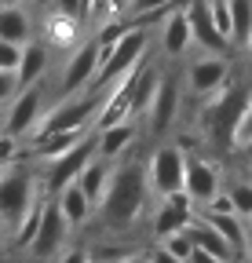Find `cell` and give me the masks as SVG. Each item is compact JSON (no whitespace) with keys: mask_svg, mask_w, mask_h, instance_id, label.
Instances as JSON below:
<instances>
[{"mask_svg":"<svg viewBox=\"0 0 252 263\" xmlns=\"http://www.w3.org/2000/svg\"><path fill=\"white\" fill-rule=\"evenodd\" d=\"M33 4H37V8H51V0H33Z\"/></svg>","mask_w":252,"mask_h":263,"instance_id":"46","label":"cell"},{"mask_svg":"<svg viewBox=\"0 0 252 263\" xmlns=\"http://www.w3.org/2000/svg\"><path fill=\"white\" fill-rule=\"evenodd\" d=\"M146 168L139 164H124V168H110V183H106V194L99 201V212H103V223L110 230H128L143 209H146Z\"/></svg>","mask_w":252,"mask_h":263,"instance_id":"1","label":"cell"},{"mask_svg":"<svg viewBox=\"0 0 252 263\" xmlns=\"http://www.w3.org/2000/svg\"><path fill=\"white\" fill-rule=\"evenodd\" d=\"M190 44H194V37H190L186 11H183V8H172V11L161 18V51L172 55V59H179V55H186V48H190Z\"/></svg>","mask_w":252,"mask_h":263,"instance_id":"17","label":"cell"},{"mask_svg":"<svg viewBox=\"0 0 252 263\" xmlns=\"http://www.w3.org/2000/svg\"><path fill=\"white\" fill-rule=\"evenodd\" d=\"M230 77V66L223 55H205L190 66V73H186V84H190L194 95H212L219 84Z\"/></svg>","mask_w":252,"mask_h":263,"instance_id":"15","label":"cell"},{"mask_svg":"<svg viewBox=\"0 0 252 263\" xmlns=\"http://www.w3.org/2000/svg\"><path fill=\"white\" fill-rule=\"evenodd\" d=\"M113 8H117V15H124V8H128V0H113Z\"/></svg>","mask_w":252,"mask_h":263,"instance_id":"45","label":"cell"},{"mask_svg":"<svg viewBox=\"0 0 252 263\" xmlns=\"http://www.w3.org/2000/svg\"><path fill=\"white\" fill-rule=\"evenodd\" d=\"M33 194H37V179L29 168H22V164H4L0 168V216L8 223H15L33 205Z\"/></svg>","mask_w":252,"mask_h":263,"instance_id":"5","label":"cell"},{"mask_svg":"<svg viewBox=\"0 0 252 263\" xmlns=\"http://www.w3.org/2000/svg\"><path fill=\"white\" fill-rule=\"evenodd\" d=\"M18 59H22V44L0 41V70H18Z\"/></svg>","mask_w":252,"mask_h":263,"instance_id":"32","label":"cell"},{"mask_svg":"<svg viewBox=\"0 0 252 263\" xmlns=\"http://www.w3.org/2000/svg\"><path fill=\"white\" fill-rule=\"evenodd\" d=\"M183 172H186V154L183 146H157L146 161V186L150 194L165 197L183 190Z\"/></svg>","mask_w":252,"mask_h":263,"instance_id":"6","label":"cell"},{"mask_svg":"<svg viewBox=\"0 0 252 263\" xmlns=\"http://www.w3.org/2000/svg\"><path fill=\"white\" fill-rule=\"evenodd\" d=\"M41 205H44V201H41ZM41 205H29V209L11 223V241H15L18 249H29V241H33L37 223H41Z\"/></svg>","mask_w":252,"mask_h":263,"instance_id":"27","label":"cell"},{"mask_svg":"<svg viewBox=\"0 0 252 263\" xmlns=\"http://www.w3.org/2000/svg\"><path fill=\"white\" fill-rule=\"evenodd\" d=\"M8 234H11V223H8L4 216H0V245H4V241H8Z\"/></svg>","mask_w":252,"mask_h":263,"instance_id":"44","label":"cell"},{"mask_svg":"<svg viewBox=\"0 0 252 263\" xmlns=\"http://www.w3.org/2000/svg\"><path fill=\"white\" fill-rule=\"evenodd\" d=\"M227 194H230V201H234V212H238L241 219H248V216H252V179H238V183H230Z\"/></svg>","mask_w":252,"mask_h":263,"instance_id":"29","label":"cell"},{"mask_svg":"<svg viewBox=\"0 0 252 263\" xmlns=\"http://www.w3.org/2000/svg\"><path fill=\"white\" fill-rule=\"evenodd\" d=\"M168 8H176V0H128L124 18H139V15H168Z\"/></svg>","mask_w":252,"mask_h":263,"instance_id":"28","label":"cell"},{"mask_svg":"<svg viewBox=\"0 0 252 263\" xmlns=\"http://www.w3.org/2000/svg\"><path fill=\"white\" fill-rule=\"evenodd\" d=\"M55 205H59V212H62V216H66L70 230H73V227H84V223H88V216L95 212V209H91V201L84 197V190L77 186V179H73V183H66V186L55 194Z\"/></svg>","mask_w":252,"mask_h":263,"instance_id":"20","label":"cell"},{"mask_svg":"<svg viewBox=\"0 0 252 263\" xmlns=\"http://www.w3.org/2000/svg\"><path fill=\"white\" fill-rule=\"evenodd\" d=\"M41 114H44V91H41L37 84L18 88V91L11 95V110H8V117H4V132H8V136H15V139H22V136L33 132V124L41 121Z\"/></svg>","mask_w":252,"mask_h":263,"instance_id":"8","label":"cell"},{"mask_svg":"<svg viewBox=\"0 0 252 263\" xmlns=\"http://www.w3.org/2000/svg\"><path fill=\"white\" fill-rule=\"evenodd\" d=\"M66 234H70L66 216L59 212V205H55V201H44V205H41V223H37V234H33V241H29V252H33L37 259H51V256L62 249Z\"/></svg>","mask_w":252,"mask_h":263,"instance_id":"10","label":"cell"},{"mask_svg":"<svg viewBox=\"0 0 252 263\" xmlns=\"http://www.w3.org/2000/svg\"><path fill=\"white\" fill-rule=\"evenodd\" d=\"M161 245H165L172 256H179L183 263L190 259V252H194V238H190V230H186V227H183V230H172V234H165Z\"/></svg>","mask_w":252,"mask_h":263,"instance_id":"30","label":"cell"},{"mask_svg":"<svg viewBox=\"0 0 252 263\" xmlns=\"http://www.w3.org/2000/svg\"><path fill=\"white\" fill-rule=\"evenodd\" d=\"M91 157H95V139H81L77 146H70L66 154H59V157H51L48 161V172H44V186L48 190H62V186H66V183H73L77 176H81V168H84V164L91 161Z\"/></svg>","mask_w":252,"mask_h":263,"instance_id":"9","label":"cell"},{"mask_svg":"<svg viewBox=\"0 0 252 263\" xmlns=\"http://www.w3.org/2000/svg\"><path fill=\"white\" fill-rule=\"evenodd\" d=\"M113 263H150V256H146V252H124V256L113 259Z\"/></svg>","mask_w":252,"mask_h":263,"instance_id":"41","label":"cell"},{"mask_svg":"<svg viewBox=\"0 0 252 263\" xmlns=\"http://www.w3.org/2000/svg\"><path fill=\"white\" fill-rule=\"evenodd\" d=\"M208 8H212V22H216V29L230 41V0H208Z\"/></svg>","mask_w":252,"mask_h":263,"instance_id":"31","label":"cell"},{"mask_svg":"<svg viewBox=\"0 0 252 263\" xmlns=\"http://www.w3.org/2000/svg\"><path fill=\"white\" fill-rule=\"evenodd\" d=\"M234 150H241V157H245V161H252V139H245V143H238Z\"/></svg>","mask_w":252,"mask_h":263,"instance_id":"43","label":"cell"},{"mask_svg":"<svg viewBox=\"0 0 252 263\" xmlns=\"http://www.w3.org/2000/svg\"><path fill=\"white\" fill-rule=\"evenodd\" d=\"M146 256H150V263H183V259H179V256H172L165 245H153Z\"/></svg>","mask_w":252,"mask_h":263,"instance_id":"38","label":"cell"},{"mask_svg":"<svg viewBox=\"0 0 252 263\" xmlns=\"http://www.w3.org/2000/svg\"><path fill=\"white\" fill-rule=\"evenodd\" d=\"M186 263H223V259H216V256H212V252H205V249H194Z\"/></svg>","mask_w":252,"mask_h":263,"instance_id":"40","label":"cell"},{"mask_svg":"<svg viewBox=\"0 0 252 263\" xmlns=\"http://www.w3.org/2000/svg\"><path fill=\"white\" fill-rule=\"evenodd\" d=\"M106 183H110V164L103 157H91L84 168H81V176H77V186L84 190V197L91 201V209H99L103 194H106Z\"/></svg>","mask_w":252,"mask_h":263,"instance_id":"21","label":"cell"},{"mask_svg":"<svg viewBox=\"0 0 252 263\" xmlns=\"http://www.w3.org/2000/svg\"><path fill=\"white\" fill-rule=\"evenodd\" d=\"M245 48H248V55H252V37H248V44H245Z\"/></svg>","mask_w":252,"mask_h":263,"instance_id":"49","label":"cell"},{"mask_svg":"<svg viewBox=\"0 0 252 263\" xmlns=\"http://www.w3.org/2000/svg\"><path fill=\"white\" fill-rule=\"evenodd\" d=\"M135 139H139L135 121H117V124H106V128H99V136H95V157H103V161H117L124 150L135 143Z\"/></svg>","mask_w":252,"mask_h":263,"instance_id":"16","label":"cell"},{"mask_svg":"<svg viewBox=\"0 0 252 263\" xmlns=\"http://www.w3.org/2000/svg\"><path fill=\"white\" fill-rule=\"evenodd\" d=\"M77 33H81V22H77V18L51 11L48 22H44V44H51V48H70V44L77 41Z\"/></svg>","mask_w":252,"mask_h":263,"instance_id":"24","label":"cell"},{"mask_svg":"<svg viewBox=\"0 0 252 263\" xmlns=\"http://www.w3.org/2000/svg\"><path fill=\"white\" fill-rule=\"evenodd\" d=\"M183 190H186V197H190L198 209L205 201H212V197L223 190V172H219V164L208 161V157L190 154L186 157V172H183Z\"/></svg>","mask_w":252,"mask_h":263,"instance_id":"7","label":"cell"},{"mask_svg":"<svg viewBox=\"0 0 252 263\" xmlns=\"http://www.w3.org/2000/svg\"><path fill=\"white\" fill-rule=\"evenodd\" d=\"M4 4H22V0H0V8H4Z\"/></svg>","mask_w":252,"mask_h":263,"instance_id":"48","label":"cell"},{"mask_svg":"<svg viewBox=\"0 0 252 263\" xmlns=\"http://www.w3.org/2000/svg\"><path fill=\"white\" fill-rule=\"evenodd\" d=\"M15 146H18V139H15V136H8V132L0 128V168L15 161Z\"/></svg>","mask_w":252,"mask_h":263,"instance_id":"37","label":"cell"},{"mask_svg":"<svg viewBox=\"0 0 252 263\" xmlns=\"http://www.w3.org/2000/svg\"><path fill=\"white\" fill-rule=\"evenodd\" d=\"M176 110H179V77H176V73H161V77H157L153 95H150V106H146L143 117L150 121L153 132H165V128H172Z\"/></svg>","mask_w":252,"mask_h":263,"instance_id":"12","label":"cell"},{"mask_svg":"<svg viewBox=\"0 0 252 263\" xmlns=\"http://www.w3.org/2000/svg\"><path fill=\"white\" fill-rule=\"evenodd\" d=\"M59 263H88V252L84 249H70V252H62Z\"/></svg>","mask_w":252,"mask_h":263,"instance_id":"39","label":"cell"},{"mask_svg":"<svg viewBox=\"0 0 252 263\" xmlns=\"http://www.w3.org/2000/svg\"><path fill=\"white\" fill-rule=\"evenodd\" d=\"M99 103H103V91H91V95H70L66 103H59L51 110L41 114V121L33 124L29 136L41 139V136H51V132H70V128H88L91 117L99 114Z\"/></svg>","mask_w":252,"mask_h":263,"instance_id":"3","label":"cell"},{"mask_svg":"<svg viewBox=\"0 0 252 263\" xmlns=\"http://www.w3.org/2000/svg\"><path fill=\"white\" fill-rule=\"evenodd\" d=\"M33 26H29V15L22 11V4H4L0 8V41H15L26 44Z\"/></svg>","mask_w":252,"mask_h":263,"instance_id":"22","label":"cell"},{"mask_svg":"<svg viewBox=\"0 0 252 263\" xmlns=\"http://www.w3.org/2000/svg\"><path fill=\"white\" fill-rule=\"evenodd\" d=\"M18 91V81H15V70H0V106L11 103V95Z\"/></svg>","mask_w":252,"mask_h":263,"instance_id":"36","label":"cell"},{"mask_svg":"<svg viewBox=\"0 0 252 263\" xmlns=\"http://www.w3.org/2000/svg\"><path fill=\"white\" fill-rule=\"evenodd\" d=\"M205 99H208V106H205L208 143L230 150V146H234V128H238L241 110H245V103H248V91H245V84H234V81L227 77L223 84H219L212 95H205Z\"/></svg>","mask_w":252,"mask_h":263,"instance_id":"2","label":"cell"},{"mask_svg":"<svg viewBox=\"0 0 252 263\" xmlns=\"http://www.w3.org/2000/svg\"><path fill=\"white\" fill-rule=\"evenodd\" d=\"M241 256H245V263H252V230L245 234V249H241Z\"/></svg>","mask_w":252,"mask_h":263,"instance_id":"42","label":"cell"},{"mask_svg":"<svg viewBox=\"0 0 252 263\" xmlns=\"http://www.w3.org/2000/svg\"><path fill=\"white\" fill-rule=\"evenodd\" d=\"M248 227H252V216H248Z\"/></svg>","mask_w":252,"mask_h":263,"instance_id":"50","label":"cell"},{"mask_svg":"<svg viewBox=\"0 0 252 263\" xmlns=\"http://www.w3.org/2000/svg\"><path fill=\"white\" fill-rule=\"evenodd\" d=\"M183 11H186V22H190V37H194V44H201L208 55H227L230 41L216 29L208 0H186Z\"/></svg>","mask_w":252,"mask_h":263,"instance_id":"11","label":"cell"},{"mask_svg":"<svg viewBox=\"0 0 252 263\" xmlns=\"http://www.w3.org/2000/svg\"><path fill=\"white\" fill-rule=\"evenodd\" d=\"M51 11H59V15H70V18L84 22V0H51Z\"/></svg>","mask_w":252,"mask_h":263,"instance_id":"33","label":"cell"},{"mask_svg":"<svg viewBox=\"0 0 252 263\" xmlns=\"http://www.w3.org/2000/svg\"><path fill=\"white\" fill-rule=\"evenodd\" d=\"M44 70H48V44H44V41H26V44H22V59H18V70H15L18 88L41 84Z\"/></svg>","mask_w":252,"mask_h":263,"instance_id":"18","label":"cell"},{"mask_svg":"<svg viewBox=\"0 0 252 263\" xmlns=\"http://www.w3.org/2000/svg\"><path fill=\"white\" fill-rule=\"evenodd\" d=\"M190 219H194V201L186 197V190L165 194L161 205H157V212H153V234L165 238V234H172V230H183Z\"/></svg>","mask_w":252,"mask_h":263,"instance_id":"14","label":"cell"},{"mask_svg":"<svg viewBox=\"0 0 252 263\" xmlns=\"http://www.w3.org/2000/svg\"><path fill=\"white\" fill-rule=\"evenodd\" d=\"M106 15H117L113 0H88V22H103Z\"/></svg>","mask_w":252,"mask_h":263,"instance_id":"35","label":"cell"},{"mask_svg":"<svg viewBox=\"0 0 252 263\" xmlns=\"http://www.w3.org/2000/svg\"><path fill=\"white\" fill-rule=\"evenodd\" d=\"M252 37V0H230V44L245 48Z\"/></svg>","mask_w":252,"mask_h":263,"instance_id":"26","label":"cell"},{"mask_svg":"<svg viewBox=\"0 0 252 263\" xmlns=\"http://www.w3.org/2000/svg\"><path fill=\"white\" fill-rule=\"evenodd\" d=\"M245 139H252V99L245 103L241 121H238V128H234V146H238V143H245Z\"/></svg>","mask_w":252,"mask_h":263,"instance_id":"34","label":"cell"},{"mask_svg":"<svg viewBox=\"0 0 252 263\" xmlns=\"http://www.w3.org/2000/svg\"><path fill=\"white\" fill-rule=\"evenodd\" d=\"M245 179H252V161H248V164H245Z\"/></svg>","mask_w":252,"mask_h":263,"instance_id":"47","label":"cell"},{"mask_svg":"<svg viewBox=\"0 0 252 263\" xmlns=\"http://www.w3.org/2000/svg\"><path fill=\"white\" fill-rule=\"evenodd\" d=\"M81 139H88V128H70V132H51V136H41V139H33L37 143V154L41 157H59V154H66L70 146H77Z\"/></svg>","mask_w":252,"mask_h":263,"instance_id":"25","label":"cell"},{"mask_svg":"<svg viewBox=\"0 0 252 263\" xmlns=\"http://www.w3.org/2000/svg\"><path fill=\"white\" fill-rule=\"evenodd\" d=\"M186 230H190V238H194V249H205V252H212L216 259H223V263H234V259H238V252L227 245V238L219 234L212 223L190 219V223H186Z\"/></svg>","mask_w":252,"mask_h":263,"instance_id":"19","label":"cell"},{"mask_svg":"<svg viewBox=\"0 0 252 263\" xmlns=\"http://www.w3.org/2000/svg\"><path fill=\"white\" fill-rule=\"evenodd\" d=\"M201 219L212 223L219 234L227 238V245L241 256V249H245V219H241L238 212H201Z\"/></svg>","mask_w":252,"mask_h":263,"instance_id":"23","label":"cell"},{"mask_svg":"<svg viewBox=\"0 0 252 263\" xmlns=\"http://www.w3.org/2000/svg\"><path fill=\"white\" fill-rule=\"evenodd\" d=\"M146 48H150V33H146L143 26H128V29L121 33V41L103 55L99 70H95V81H99V84H110V81L121 77L124 70H132L139 59H146ZM95 81H91V84H95Z\"/></svg>","mask_w":252,"mask_h":263,"instance_id":"4","label":"cell"},{"mask_svg":"<svg viewBox=\"0 0 252 263\" xmlns=\"http://www.w3.org/2000/svg\"><path fill=\"white\" fill-rule=\"evenodd\" d=\"M95 70H99V41L91 37V41H84L81 48H73V51H70L66 70H62V88H66L70 95H73V91H81L84 84L95 81Z\"/></svg>","mask_w":252,"mask_h":263,"instance_id":"13","label":"cell"}]
</instances>
